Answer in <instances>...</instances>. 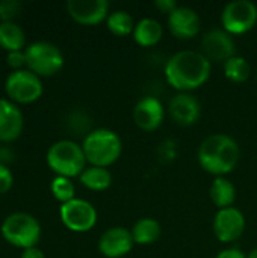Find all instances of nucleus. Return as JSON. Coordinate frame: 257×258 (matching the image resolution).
I'll return each mask as SVG.
<instances>
[{
	"mask_svg": "<svg viewBox=\"0 0 257 258\" xmlns=\"http://www.w3.org/2000/svg\"><path fill=\"white\" fill-rule=\"evenodd\" d=\"M211 76V60L200 51L185 50L171 56L165 65L167 82L180 92L200 88Z\"/></svg>",
	"mask_w": 257,
	"mask_h": 258,
	"instance_id": "nucleus-1",
	"label": "nucleus"
},
{
	"mask_svg": "<svg viewBox=\"0 0 257 258\" xmlns=\"http://www.w3.org/2000/svg\"><path fill=\"white\" fill-rule=\"evenodd\" d=\"M239 157L241 150L238 142L224 133L208 136L198 148V162L201 168L215 177L230 174L238 166Z\"/></svg>",
	"mask_w": 257,
	"mask_h": 258,
	"instance_id": "nucleus-2",
	"label": "nucleus"
},
{
	"mask_svg": "<svg viewBox=\"0 0 257 258\" xmlns=\"http://www.w3.org/2000/svg\"><path fill=\"white\" fill-rule=\"evenodd\" d=\"M86 162L91 166L108 168L118 160L123 151V142L120 136L109 128L92 130L82 144Z\"/></svg>",
	"mask_w": 257,
	"mask_h": 258,
	"instance_id": "nucleus-3",
	"label": "nucleus"
},
{
	"mask_svg": "<svg viewBox=\"0 0 257 258\" xmlns=\"http://www.w3.org/2000/svg\"><path fill=\"white\" fill-rule=\"evenodd\" d=\"M47 165L59 177H80L85 171L86 157L82 145L74 141L62 139L55 142L47 151Z\"/></svg>",
	"mask_w": 257,
	"mask_h": 258,
	"instance_id": "nucleus-4",
	"label": "nucleus"
},
{
	"mask_svg": "<svg viewBox=\"0 0 257 258\" xmlns=\"http://www.w3.org/2000/svg\"><path fill=\"white\" fill-rule=\"evenodd\" d=\"M0 233L12 246L29 249L36 248V243L41 239V225L35 216L24 212H15L3 219Z\"/></svg>",
	"mask_w": 257,
	"mask_h": 258,
	"instance_id": "nucleus-5",
	"label": "nucleus"
},
{
	"mask_svg": "<svg viewBox=\"0 0 257 258\" xmlns=\"http://www.w3.org/2000/svg\"><path fill=\"white\" fill-rule=\"evenodd\" d=\"M26 67L39 77L56 74L64 67V54L58 45L48 41H35L24 48Z\"/></svg>",
	"mask_w": 257,
	"mask_h": 258,
	"instance_id": "nucleus-6",
	"label": "nucleus"
},
{
	"mask_svg": "<svg viewBox=\"0 0 257 258\" xmlns=\"http://www.w3.org/2000/svg\"><path fill=\"white\" fill-rule=\"evenodd\" d=\"M5 91L11 101L27 104L36 101L42 92L44 85L41 77L27 68L12 70L5 79Z\"/></svg>",
	"mask_w": 257,
	"mask_h": 258,
	"instance_id": "nucleus-7",
	"label": "nucleus"
},
{
	"mask_svg": "<svg viewBox=\"0 0 257 258\" xmlns=\"http://www.w3.org/2000/svg\"><path fill=\"white\" fill-rule=\"evenodd\" d=\"M221 23L230 35L250 32L257 23V6L250 0H235L224 6Z\"/></svg>",
	"mask_w": 257,
	"mask_h": 258,
	"instance_id": "nucleus-8",
	"label": "nucleus"
},
{
	"mask_svg": "<svg viewBox=\"0 0 257 258\" xmlns=\"http://www.w3.org/2000/svg\"><path fill=\"white\" fill-rule=\"evenodd\" d=\"M59 216L62 224L74 233H86L97 224L95 207L89 201L80 198L64 203L59 209Z\"/></svg>",
	"mask_w": 257,
	"mask_h": 258,
	"instance_id": "nucleus-9",
	"label": "nucleus"
},
{
	"mask_svg": "<svg viewBox=\"0 0 257 258\" xmlns=\"http://www.w3.org/2000/svg\"><path fill=\"white\" fill-rule=\"evenodd\" d=\"M214 234L223 243H232L238 240L245 231L244 213L236 207H227L218 210L214 218Z\"/></svg>",
	"mask_w": 257,
	"mask_h": 258,
	"instance_id": "nucleus-10",
	"label": "nucleus"
},
{
	"mask_svg": "<svg viewBox=\"0 0 257 258\" xmlns=\"http://www.w3.org/2000/svg\"><path fill=\"white\" fill-rule=\"evenodd\" d=\"M201 53L211 62H227L236 56V44L232 35L223 29H212L201 39Z\"/></svg>",
	"mask_w": 257,
	"mask_h": 258,
	"instance_id": "nucleus-11",
	"label": "nucleus"
},
{
	"mask_svg": "<svg viewBox=\"0 0 257 258\" xmlns=\"http://www.w3.org/2000/svg\"><path fill=\"white\" fill-rule=\"evenodd\" d=\"M67 9L74 21L95 26L108 18L109 3L106 0H68Z\"/></svg>",
	"mask_w": 257,
	"mask_h": 258,
	"instance_id": "nucleus-12",
	"label": "nucleus"
},
{
	"mask_svg": "<svg viewBox=\"0 0 257 258\" xmlns=\"http://www.w3.org/2000/svg\"><path fill=\"white\" fill-rule=\"evenodd\" d=\"M135 242L130 230L124 227H112L106 230L98 242V249L106 258H121L127 255Z\"/></svg>",
	"mask_w": 257,
	"mask_h": 258,
	"instance_id": "nucleus-13",
	"label": "nucleus"
},
{
	"mask_svg": "<svg viewBox=\"0 0 257 258\" xmlns=\"http://www.w3.org/2000/svg\"><path fill=\"white\" fill-rule=\"evenodd\" d=\"M170 115L171 118L183 127L194 125L201 116V103L197 97L189 92H179L170 101Z\"/></svg>",
	"mask_w": 257,
	"mask_h": 258,
	"instance_id": "nucleus-14",
	"label": "nucleus"
},
{
	"mask_svg": "<svg viewBox=\"0 0 257 258\" xmlns=\"http://www.w3.org/2000/svg\"><path fill=\"white\" fill-rule=\"evenodd\" d=\"M168 27L177 39H192L195 35H198L201 21L192 8L177 6V9L168 15Z\"/></svg>",
	"mask_w": 257,
	"mask_h": 258,
	"instance_id": "nucleus-15",
	"label": "nucleus"
},
{
	"mask_svg": "<svg viewBox=\"0 0 257 258\" xmlns=\"http://www.w3.org/2000/svg\"><path fill=\"white\" fill-rule=\"evenodd\" d=\"M164 116V106L155 97H144L135 104L133 121L144 132H155L156 128H159Z\"/></svg>",
	"mask_w": 257,
	"mask_h": 258,
	"instance_id": "nucleus-16",
	"label": "nucleus"
},
{
	"mask_svg": "<svg viewBox=\"0 0 257 258\" xmlns=\"http://www.w3.org/2000/svg\"><path fill=\"white\" fill-rule=\"evenodd\" d=\"M23 113L18 106L6 98H0V141H15L23 130Z\"/></svg>",
	"mask_w": 257,
	"mask_h": 258,
	"instance_id": "nucleus-17",
	"label": "nucleus"
},
{
	"mask_svg": "<svg viewBox=\"0 0 257 258\" xmlns=\"http://www.w3.org/2000/svg\"><path fill=\"white\" fill-rule=\"evenodd\" d=\"M162 26L155 18H142L136 23L133 30V39L141 47H153L162 39Z\"/></svg>",
	"mask_w": 257,
	"mask_h": 258,
	"instance_id": "nucleus-18",
	"label": "nucleus"
},
{
	"mask_svg": "<svg viewBox=\"0 0 257 258\" xmlns=\"http://www.w3.org/2000/svg\"><path fill=\"white\" fill-rule=\"evenodd\" d=\"M209 195H211L212 203L220 210L227 209V207H233V203L236 200V187L226 177H217L211 184Z\"/></svg>",
	"mask_w": 257,
	"mask_h": 258,
	"instance_id": "nucleus-19",
	"label": "nucleus"
},
{
	"mask_svg": "<svg viewBox=\"0 0 257 258\" xmlns=\"http://www.w3.org/2000/svg\"><path fill=\"white\" fill-rule=\"evenodd\" d=\"M26 44L23 29L14 21L0 23V47L9 51H21Z\"/></svg>",
	"mask_w": 257,
	"mask_h": 258,
	"instance_id": "nucleus-20",
	"label": "nucleus"
},
{
	"mask_svg": "<svg viewBox=\"0 0 257 258\" xmlns=\"http://www.w3.org/2000/svg\"><path fill=\"white\" fill-rule=\"evenodd\" d=\"M136 245H151L161 237V225L153 218H141L130 230Z\"/></svg>",
	"mask_w": 257,
	"mask_h": 258,
	"instance_id": "nucleus-21",
	"label": "nucleus"
},
{
	"mask_svg": "<svg viewBox=\"0 0 257 258\" xmlns=\"http://www.w3.org/2000/svg\"><path fill=\"white\" fill-rule=\"evenodd\" d=\"M80 183L88 187L89 190L101 192L106 190L112 184V175L106 168L100 166H89L80 174Z\"/></svg>",
	"mask_w": 257,
	"mask_h": 258,
	"instance_id": "nucleus-22",
	"label": "nucleus"
},
{
	"mask_svg": "<svg viewBox=\"0 0 257 258\" xmlns=\"http://www.w3.org/2000/svg\"><path fill=\"white\" fill-rule=\"evenodd\" d=\"M106 26L115 36H127L135 30L133 17L127 11H114L106 18Z\"/></svg>",
	"mask_w": 257,
	"mask_h": 258,
	"instance_id": "nucleus-23",
	"label": "nucleus"
},
{
	"mask_svg": "<svg viewBox=\"0 0 257 258\" xmlns=\"http://www.w3.org/2000/svg\"><path fill=\"white\" fill-rule=\"evenodd\" d=\"M224 74L233 83H244L251 76V67L245 57L235 56L224 63Z\"/></svg>",
	"mask_w": 257,
	"mask_h": 258,
	"instance_id": "nucleus-24",
	"label": "nucleus"
},
{
	"mask_svg": "<svg viewBox=\"0 0 257 258\" xmlns=\"http://www.w3.org/2000/svg\"><path fill=\"white\" fill-rule=\"evenodd\" d=\"M50 190L53 194V197L61 201L62 204L64 203H68L71 200H74V194H76V187L73 184V181L67 177H59L56 175L53 180H52V184H50Z\"/></svg>",
	"mask_w": 257,
	"mask_h": 258,
	"instance_id": "nucleus-25",
	"label": "nucleus"
},
{
	"mask_svg": "<svg viewBox=\"0 0 257 258\" xmlns=\"http://www.w3.org/2000/svg\"><path fill=\"white\" fill-rule=\"evenodd\" d=\"M21 5L17 0H2L0 2V18L2 21H12V18L20 12Z\"/></svg>",
	"mask_w": 257,
	"mask_h": 258,
	"instance_id": "nucleus-26",
	"label": "nucleus"
},
{
	"mask_svg": "<svg viewBox=\"0 0 257 258\" xmlns=\"http://www.w3.org/2000/svg\"><path fill=\"white\" fill-rule=\"evenodd\" d=\"M12 183H14V175L11 169L6 165L0 163V194H6L12 187Z\"/></svg>",
	"mask_w": 257,
	"mask_h": 258,
	"instance_id": "nucleus-27",
	"label": "nucleus"
},
{
	"mask_svg": "<svg viewBox=\"0 0 257 258\" xmlns=\"http://www.w3.org/2000/svg\"><path fill=\"white\" fill-rule=\"evenodd\" d=\"M6 63L14 68V70H20L23 68V65H26V54L24 51H9L6 54Z\"/></svg>",
	"mask_w": 257,
	"mask_h": 258,
	"instance_id": "nucleus-28",
	"label": "nucleus"
},
{
	"mask_svg": "<svg viewBox=\"0 0 257 258\" xmlns=\"http://www.w3.org/2000/svg\"><path fill=\"white\" fill-rule=\"evenodd\" d=\"M155 6H156L161 12L170 15L174 9H177L179 5H177L174 0H156V2H155Z\"/></svg>",
	"mask_w": 257,
	"mask_h": 258,
	"instance_id": "nucleus-29",
	"label": "nucleus"
},
{
	"mask_svg": "<svg viewBox=\"0 0 257 258\" xmlns=\"http://www.w3.org/2000/svg\"><path fill=\"white\" fill-rule=\"evenodd\" d=\"M215 258H247V255L242 251H239L238 248H230V249L221 251Z\"/></svg>",
	"mask_w": 257,
	"mask_h": 258,
	"instance_id": "nucleus-30",
	"label": "nucleus"
},
{
	"mask_svg": "<svg viewBox=\"0 0 257 258\" xmlns=\"http://www.w3.org/2000/svg\"><path fill=\"white\" fill-rule=\"evenodd\" d=\"M20 258H45V255L38 248H29V249H24L23 251V254H21Z\"/></svg>",
	"mask_w": 257,
	"mask_h": 258,
	"instance_id": "nucleus-31",
	"label": "nucleus"
},
{
	"mask_svg": "<svg viewBox=\"0 0 257 258\" xmlns=\"http://www.w3.org/2000/svg\"><path fill=\"white\" fill-rule=\"evenodd\" d=\"M247 258H257V249H253V251L247 255Z\"/></svg>",
	"mask_w": 257,
	"mask_h": 258,
	"instance_id": "nucleus-32",
	"label": "nucleus"
}]
</instances>
